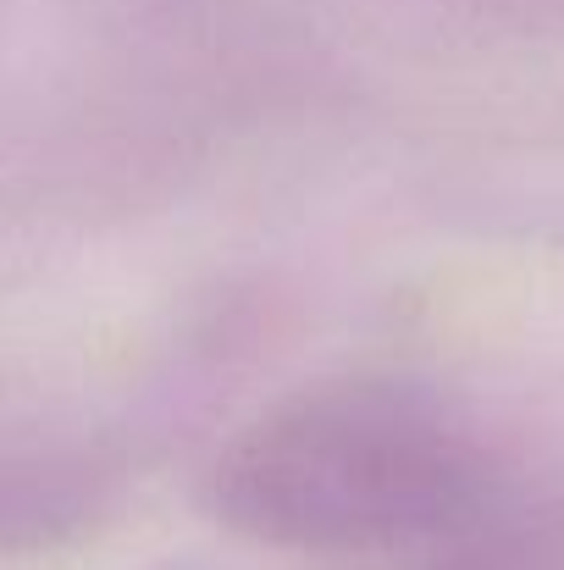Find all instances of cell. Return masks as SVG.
Masks as SVG:
<instances>
[{"label":"cell","mask_w":564,"mask_h":570,"mask_svg":"<svg viewBox=\"0 0 564 570\" xmlns=\"http://www.w3.org/2000/svg\"><path fill=\"white\" fill-rule=\"evenodd\" d=\"M426 482L409 415L376 387H344L260 426L227 460L221 504L238 527L277 543L366 549L409 527Z\"/></svg>","instance_id":"obj_1"}]
</instances>
